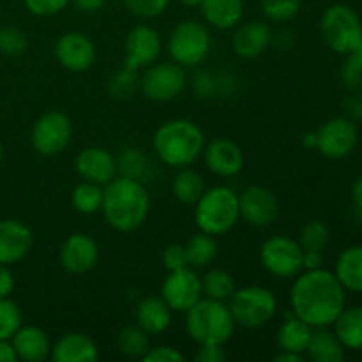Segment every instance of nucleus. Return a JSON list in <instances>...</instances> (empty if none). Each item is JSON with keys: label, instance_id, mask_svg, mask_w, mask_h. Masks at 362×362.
<instances>
[{"label": "nucleus", "instance_id": "f257e3e1", "mask_svg": "<svg viewBox=\"0 0 362 362\" xmlns=\"http://www.w3.org/2000/svg\"><path fill=\"white\" fill-rule=\"evenodd\" d=\"M345 303V288L334 272L324 267L297 276L290 292L292 313L313 329L331 327Z\"/></svg>", "mask_w": 362, "mask_h": 362}, {"label": "nucleus", "instance_id": "f03ea898", "mask_svg": "<svg viewBox=\"0 0 362 362\" xmlns=\"http://www.w3.org/2000/svg\"><path fill=\"white\" fill-rule=\"evenodd\" d=\"M101 212L108 226L117 232H134L151 212V194L145 182L117 175L105 186Z\"/></svg>", "mask_w": 362, "mask_h": 362}, {"label": "nucleus", "instance_id": "7ed1b4c3", "mask_svg": "<svg viewBox=\"0 0 362 362\" xmlns=\"http://www.w3.org/2000/svg\"><path fill=\"white\" fill-rule=\"evenodd\" d=\"M205 134L198 124L189 119H172L156 129L152 148L163 165L170 168L191 166L202 156Z\"/></svg>", "mask_w": 362, "mask_h": 362}, {"label": "nucleus", "instance_id": "20e7f679", "mask_svg": "<svg viewBox=\"0 0 362 362\" xmlns=\"http://www.w3.org/2000/svg\"><path fill=\"white\" fill-rule=\"evenodd\" d=\"M235 320L228 303L202 297L186 311V332L197 345H221L232 339Z\"/></svg>", "mask_w": 362, "mask_h": 362}, {"label": "nucleus", "instance_id": "39448f33", "mask_svg": "<svg viewBox=\"0 0 362 362\" xmlns=\"http://www.w3.org/2000/svg\"><path fill=\"white\" fill-rule=\"evenodd\" d=\"M239 214V194L228 186L205 187L200 200L194 204V221L200 232L209 235H225L237 221Z\"/></svg>", "mask_w": 362, "mask_h": 362}, {"label": "nucleus", "instance_id": "423d86ee", "mask_svg": "<svg viewBox=\"0 0 362 362\" xmlns=\"http://www.w3.org/2000/svg\"><path fill=\"white\" fill-rule=\"evenodd\" d=\"M228 308L237 325L244 329H260L278 313V299L265 286L250 285L233 292Z\"/></svg>", "mask_w": 362, "mask_h": 362}, {"label": "nucleus", "instance_id": "0eeeda50", "mask_svg": "<svg viewBox=\"0 0 362 362\" xmlns=\"http://www.w3.org/2000/svg\"><path fill=\"white\" fill-rule=\"evenodd\" d=\"M211 32L200 21H180L170 32L168 53L173 62L182 66L184 69L204 64L211 53Z\"/></svg>", "mask_w": 362, "mask_h": 362}, {"label": "nucleus", "instance_id": "6e6552de", "mask_svg": "<svg viewBox=\"0 0 362 362\" xmlns=\"http://www.w3.org/2000/svg\"><path fill=\"white\" fill-rule=\"evenodd\" d=\"M320 32L325 45L336 53L354 52L362 45V23L356 11L343 4H334L320 20Z\"/></svg>", "mask_w": 362, "mask_h": 362}, {"label": "nucleus", "instance_id": "1a4fd4ad", "mask_svg": "<svg viewBox=\"0 0 362 362\" xmlns=\"http://www.w3.org/2000/svg\"><path fill=\"white\" fill-rule=\"evenodd\" d=\"M303 247L288 235H272L262 244L260 264L267 274L278 279L297 278L303 272Z\"/></svg>", "mask_w": 362, "mask_h": 362}, {"label": "nucleus", "instance_id": "9d476101", "mask_svg": "<svg viewBox=\"0 0 362 362\" xmlns=\"http://www.w3.org/2000/svg\"><path fill=\"white\" fill-rule=\"evenodd\" d=\"M187 76L182 66L172 62L151 64L140 76V90L151 101L165 103L180 95L186 88Z\"/></svg>", "mask_w": 362, "mask_h": 362}, {"label": "nucleus", "instance_id": "9b49d317", "mask_svg": "<svg viewBox=\"0 0 362 362\" xmlns=\"http://www.w3.org/2000/svg\"><path fill=\"white\" fill-rule=\"evenodd\" d=\"M73 138V124L62 112H48L35 120L32 127V147L45 158L62 154Z\"/></svg>", "mask_w": 362, "mask_h": 362}, {"label": "nucleus", "instance_id": "f8f14e48", "mask_svg": "<svg viewBox=\"0 0 362 362\" xmlns=\"http://www.w3.org/2000/svg\"><path fill=\"white\" fill-rule=\"evenodd\" d=\"M317 151L329 159L346 158L359 141V131L354 120L336 117L322 124L317 131Z\"/></svg>", "mask_w": 362, "mask_h": 362}, {"label": "nucleus", "instance_id": "ddd939ff", "mask_svg": "<svg viewBox=\"0 0 362 362\" xmlns=\"http://www.w3.org/2000/svg\"><path fill=\"white\" fill-rule=\"evenodd\" d=\"M161 297L172 311L186 313L204 297L202 278L197 274V269L184 267L170 272L161 285Z\"/></svg>", "mask_w": 362, "mask_h": 362}, {"label": "nucleus", "instance_id": "4468645a", "mask_svg": "<svg viewBox=\"0 0 362 362\" xmlns=\"http://www.w3.org/2000/svg\"><path fill=\"white\" fill-rule=\"evenodd\" d=\"M240 219L257 228L271 226L279 216V204L276 194L265 186H247L239 194Z\"/></svg>", "mask_w": 362, "mask_h": 362}, {"label": "nucleus", "instance_id": "2eb2a0df", "mask_svg": "<svg viewBox=\"0 0 362 362\" xmlns=\"http://www.w3.org/2000/svg\"><path fill=\"white\" fill-rule=\"evenodd\" d=\"M95 45L83 32H66L55 42V59L71 73L88 71L95 62Z\"/></svg>", "mask_w": 362, "mask_h": 362}, {"label": "nucleus", "instance_id": "dca6fc26", "mask_svg": "<svg viewBox=\"0 0 362 362\" xmlns=\"http://www.w3.org/2000/svg\"><path fill=\"white\" fill-rule=\"evenodd\" d=\"M161 35L148 25H138L131 28L124 42V66L140 71L154 64L161 53Z\"/></svg>", "mask_w": 362, "mask_h": 362}, {"label": "nucleus", "instance_id": "f3484780", "mask_svg": "<svg viewBox=\"0 0 362 362\" xmlns=\"http://www.w3.org/2000/svg\"><path fill=\"white\" fill-rule=\"evenodd\" d=\"M60 265L69 274H85L92 271L99 260V246L90 235L76 232L60 246Z\"/></svg>", "mask_w": 362, "mask_h": 362}, {"label": "nucleus", "instance_id": "a211bd4d", "mask_svg": "<svg viewBox=\"0 0 362 362\" xmlns=\"http://www.w3.org/2000/svg\"><path fill=\"white\" fill-rule=\"evenodd\" d=\"M202 156L209 172L223 179L239 175L244 168L243 148L228 138H214L205 144Z\"/></svg>", "mask_w": 362, "mask_h": 362}, {"label": "nucleus", "instance_id": "6ab92c4d", "mask_svg": "<svg viewBox=\"0 0 362 362\" xmlns=\"http://www.w3.org/2000/svg\"><path fill=\"white\" fill-rule=\"evenodd\" d=\"M74 168L81 180H88L99 186H106L119 175L117 159L112 152L103 147H85L74 159Z\"/></svg>", "mask_w": 362, "mask_h": 362}, {"label": "nucleus", "instance_id": "aec40b11", "mask_svg": "<svg viewBox=\"0 0 362 362\" xmlns=\"http://www.w3.org/2000/svg\"><path fill=\"white\" fill-rule=\"evenodd\" d=\"M34 235L25 223L18 219L0 221V264L13 265L23 260L32 250Z\"/></svg>", "mask_w": 362, "mask_h": 362}, {"label": "nucleus", "instance_id": "412c9836", "mask_svg": "<svg viewBox=\"0 0 362 362\" xmlns=\"http://www.w3.org/2000/svg\"><path fill=\"white\" fill-rule=\"evenodd\" d=\"M274 41L271 27L264 21H250L240 25L232 37V49L243 59H257L267 52Z\"/></svg>", "mask_w": 362, "mask_h": 362}, {"label": "nucleus", "instance_id": "4be33fe9", "mask_svg": "<svg viewBox=\"0 0 362 362\" xmlns=\"http://www.w3.org/2000/svg\"><path fill=\"white\" fill-rule=\"evenodd\" d=\"M18 361L42 362L52 354V341L41 327L35 325H21L11 338Z\"/></svg>", "mask_w": 362, "mask_h": 362}, {"label": "nucleus", "instance_id": "5701e85b", "mask_svg": "<svg viewBox=\"0 0 362 362\" xmlns=\"http://www.w3.org/2000/svg\"><path fill=\"white\" fill-rule=\"evenodd\" d=\"M49 357L55 362H95L99 359V349L90 336L69 332L57 339Z\"/></svg>", "mask_w": 362, "mask_h": 362}, {"label": "nucleus", "instance_id": "b1692460", "mask_svg": "<svg viewBox=\"0 0 362 362\" xmlns=\"http://www.w3.org/2000/svg\"><path fill=\"white\" fill-rule=\"evenodd\" d=\"M172 308L165 303L161 296L145 297L136 306V325L144 329L148 336L165 332L172 325Z\"/></svg>", "mask_w": 362, "mask_h": 362}, {"label": "nucleus", "instance_id": "393cba45", "mask_svg": "<svg viewBox=\"0 0 362 362\" xmlns=\"http://www.w3.org/2000/svg\"><path fill=\"white\" fill-rule=\"evenodd\" d=\"M200 11L204 20L219 30L237 27L244 13L243 0H202Z\"/></svg>", "mask_w": 362, "mask_h": 362}, {"label": "nucleus", "instance_id": "a878e982", "mask_svg": "<svg viewBox=\"0 0 362 362\" xmlns=\"http://www.w3.org/2000/svg\"><path fill=\"white\" fill-rule=\"evenodd\" d=\"M311 334H313V327L297 318L296 315H288L286 320L283 322L281 327L278 329V336L276 341L281 350L296 354H306L308 345H310Z\"/></svg>", "mask_w": 362, "mask_h": 362}, {"label": "nucleus", "instance_id": "bb28decb", "mask_svg": "<svg viewBox=\"0 0 362 362\" xmlns=\"http://www.w3.org/2000/svg\"><path fill=\"white\" fill-rule=\"evenodd\" d=\"M306 354L315 362H341L345 359L341 341L327 327L313 329Z\"/></svg>", "mask_w": 362, "mask_h": 362}, {"label": "nucleus", "instance_id": "cd10ccee", "mask_svg": "<svg viewBox=\"0 0 362 362\" xmlns=\"http://www.w3.org/2000/svg\"><path fill=\"white\" fill-rule=\"evenodd\" d=\"M334 274L345 290L362 292V246H352L339 255Z\"/></svg>", "mask_w": 362, "mask_h": 362}, {"label": "nucleus", "instance_id": "c85d7f7f", "mask_svg": "<svg viewBox=\"0 0 362 362\" xmlns=\"http://www.w3.org/2000/svg\"><path fill=\"white\" fill-rule=\"evenodd\" d=\"M332 325L343 349H362V306L349 308V310L345 308Z\"/></svg>", "mask_w": 362, "mask_h": 362}, {"label": "nucleus", "instance_id": "c756f323", "mask_svg": "<svg viewBox=\"0 0 362 362\" xmlns=\"http://www.w3.org/2000/svg\"><path fill=\"white\" fill-rule=\"evenodd\" d=\"M205 191L204 177L191 166L179 168L172 182V193L175 200L182 205H194Z\"/></svg>", "mask_w": 362, "mask_h": 362}, {"label": "nucleus", "instance_id": "7c9ffc66", "mask_svg": "<svg viewBox=\"0 0 362 362\" xmlns=\"http://www.w3.org/2000/svg\"><path fill=\"white\" fill-rule=\"evenodd\" d=\"M184 250H186V260L189 267L205 269L218 257V240L214 235L200 232L184 244Z\"/></svg>", "mask_w": 362, "mask_h": 362}, {"label": "nucleus", "instance_id": "2f4dec72", "mask_svg": "<svg viewBox=\"0 0 362 362\" xmlns=\"http://www.w3.org/2000/svg\"><path fill=\"white\" fill-rule=\"evenodd\" d=\"M103 194H105V186L81 180L80 184L74 186L73 193H71V204L78 214L92 216L95 212H101Z\"/></svg>", "mask_w": 362, "mask_h": 362}, {"label": "nucleus", "instance_id": "473e14b6", "mask_svg": "<svg viewBox=\"0 0 362 362\" xmlns=\"http://www.w3.org/2000/svg\"><path fill=\"white\" fill-rule=\"evenodd\" d=\"M202 288H204V297L228 303L230 297L237 290V285L230 272L223 271V269H211L202 278Z\"/></svg>", "mask_w": 362, "mask_h": 362}, {"label": "nucleus", "instance_id": "72a5a7b5", "mask_svg": "<svg viewBox=\"0 0 362 362\" xmlns=\"http://www.w3.org/2000/svg\"><path fill=\"white\" fill-rule=\"evenodd\" d=\"M117 349L129 359H144L151 350V338L138 325H127L117 336Z\"/></svg>", "mask_w": 362, "mask_h": 362}, {"label": "nucleus", "instance_id": "f704fd0d", "mask_svg": "<svg viewBox=\"0 0 362 362\" xmlns=\"http://www.w3.org/2000/svg\"><path fill=\"white\" fill-rule=\"evenodd\" d=\"M117 173L145 182L151 173V163L140 148H126L117 159Z\"/></svg>", "mask_w": 362, "mask_h": 362}, {"label": "nucleus", "instance_id": "c9c22d12", "mask_svg": "<svg viewBox=\"0 0 362 362\" xmlns=\"http://www.w3.org/2000/svg\"><path fill=\"white\" fill-rule=\"evenodd\" d=\"M140 88V76L138 71L129 69V67L122 66L112 78L108 80V94L113 99L119 101H126L131 99L136 90Z\"/></svg>", "mask_w": 362, "mask_h": 362}, {"label": "nucleus", "instance_id": "e433bc0d", "mask_svg": "<svg viewBox=\"0 0 362 362\" xmlns=\"http://www.w3.org/2000/svg\"><path fill=\"white\" fill-rule=\"evenodd\" d=\"M329 240H331V232H329L327 225L320 219L306 223L300 230L299 244L303 251H320L322 253L327 247Z\"/></svg>", "mask_w": 362, "mask_h": 362}, {"label": "nucleus", "instance_id": "4c0bfd02", "mask_svg": "<svg viewBox=\"0 0 362 362\" xmlns=\"http://www.w3.org/2000/svg\"><path fill=\"white\" fill-rule=\"evenodd\" d=\"M300 11V0H262V13L274 23H286Z\"/></svg>", "mask_w": 362, "mask_h": 362}, {"label": "nucleus", "instance_id": "58836bf2", "mask_svg": "<svg viewBox=\"0 0 362 362\" xmlns=\"http://www.w3.org/2000/svg\"><path fill=\"white\" fill-rule=\"evenodd\" d=\"M21 327L20 308L9 297L0 299V339H9Z\"/></svg>", "mask_w": 362, "mask_h": 362}, {"label": "nucleus", "instance_id": "ea45409f", "mask_svg": "<svg viewBox=\"0 0 362 362\" xmlns=\"http://www.w3.org/2000/svg\"><path fill=\"white\" fill-rule=\"evenodd\" d=\"M341 83L352 90L362 88V45L346 53V60L341 67Z\"/></svg>", "mask_w": 362, "mask_h": 362}, {"label": "nucleus", "instance_id": "a19ab883", "mask_svg": "<svg viewBox=\"0 0 362 362\" xmlns=\"http://www.w3.org/2000/svg\"><path fill=\"white\" fill-rule=\"evenodd\" d=\"M28 46V39L25 32L16 27L0 28V53L6 57L23 55Z\"/></svg>", "mask_w": 362, "mask_h": 362}, {"label": "nucleus", "instance_id": "79ce46f5", "mask_svg": "<svg viewBox=\"0 0 362 362\" xmlns=\"http://www.w3.org/2000/svg\"><path fill=\"white\" fill-rule=\"evenodd\" d=\"M124 2L134 16L141 20H152L165 13L170 0H124Z\"/></svg>", "mask_w": 362, "mask_h": 362}, {"label": "nucleus", "instance_id": "37998d69", "mask_svg": "<svg viewBox=\"0 0 362 362\" xmlns=\"http://www.w3.org/2000/svg\"><path fill=\"white\" fill-rule=\"evenodd\" d=\"M193 92L197 98L200 99H212L218 95V83H216V74L211 71H197L193 76Z\"/></svg>", "mask_w": 362, "mask_h": 362}, {"label": "nucleus", "instance_id": "c03bdc74", "mask_svg": "<svg viewBox=\"0 0 362 362\" xmlns=\"http://www.w3.org/2000/svg\"><path fill=\"white\" fill-rule=\"evenodd\" d=\"M71 0H23L25 7L35 16H53L67 7Z\"/></svg>", "mask_w": 362, "mask_h": 362}, {"label": "nucleus", "instance_id": "a18cd8bd", "mask_svg": "<svg viewBox=\"0 0 362 362\" xmlns=\"http://www.w3.org/2000/svg\"><path fill=\"white\" fill-rule=\"evenodd\" d=\"M163 265H165V269H168L170 272L189 267L186 260V250H184L182 244H170V246L163 251Z\"/></svg>", "mask_w": 362, "mask_h": 362}, {"label": "nucleus", "instance_id": "49530a36", "mask_svg": "<svg viewBox=\"0 0 362 362\" xmlns=\"http://www.w3.org/2000/svg\"><path fill=\"white\" fill-rule=\"evenodd\" d=\"M144 362H184L186 357L179 352L177 349L170 345H159L151 346L147 354L144 356Z\"/></svg>", "mask_w": 362, "mask_h": 362}, {"label": "nucleus", "instance_id": "de8ad7c7", "mask_svg": "<svg viewBox=\"0 0 362 362\" xmlns=\"http://www.w3.org/2000/svg\"><path fill=\"white\" fill-rule=\"evenodd\" d=\"M193 359L198 362H225L226 352L221 345H198Z\"/></svg>", "mask_w": 362, "mask_h": 362}, {"label": "nucleus", "instance_id": "09e8293b", "mask_svg": "<svg viewBox=\"0 0 362 362\" xmlns=\"http://www.w3.org/2000/svg\"><path fill=\"white\" fill-rule=\"evenodd\" d=\"M346 115L350 120H362V94H352L343 103Z\"/></svg>", "mask_w": 362, "mask_h": 362}, {"label": "nucleus", "instance_id": "8fccbe9b", "mask_svg": "<svg viewBox=\"0 0 362 362\" xmlns=\"http://www.w3.org/2000/svg\"><path fill=\"white\" fill-rule=\"evenodd\" d=\"M14 290V276L7 265L0 264V299L9 297Z\"/></svg>", "mask_w": 362, "mask_h": 362}, {"label": "nucleus", "instance_id": "3c124183", "mask_svg": "<svg viewBox=\"0 0 362 362\" xmlns=\"http://www.w3.org/2000/svg\"><path fill=\"white\" fill-rule=\"evenodd\" d=\"M324 265V257L320 251H304L303 255V271H315Z\"/></svg>", "mask_w": 362, "mask_h": 362}, {"label": "nucleus", "instance_id": "603ef678", "mask_svg": "<svg viewBox=\"0 0 362 362\" xmlns=\"http://www.w3.org/2000/svg\"><path fill=\"white\" fill-rule=\"evenodd\" d=\"M71 2H73L74 6H76V9H80L81 13H95V11L103 9L106 0H71Z\"/></svg>", "mask_w": 362, "mask_h": 362}, {"label": "nucleus", "instance_id": "864d4df0", "mask_svg": "<svg viewBox=\"0 0 362 362\" xmlns=\"http://www.w3.org/2000/svg\"><path fill=\"white\" fill-rule=\"evenodd\" d=\"M16 352L9 339H0V362H16Z\"/></svg>", "mask_w": 362, "mask_h": 362}, {"label": "nucleus", "instance_id": "5fc2aeb1", "mask_svg": "<svg viewBox=\"0 0 362 362\" xmlns=\"http://www.w3.org/2000/svg\"><path fill=\"white\" fill-rule=\"evenodd\" d=\"M276 362H303L304 356L303 354H296V352H286V350H281L278 356L274 357Z\"/></svg>", "mask_w": 362, "mask_h": 362}, {"label": "nucleus", "instance_id": "6e6d98bb", "mask_svg": "<svg viewBox=\"0 0 362 362\" xmlns=\"http://www.w3.org/2000/svg\"><path fill=\"white\" fill-rule=\"evenodd\" d=\"M352 198H354V204H356V207L362 212V177L361 179H357L356 184H354Z\"/></svg>", "mask_w": 362, "mask_h": 362}, {"label": "nucleus", "instance_id": "4d7b16f0", "mask_svg": "<svg viewBox=\"0 0 362 362\" xmlns=\"http://www.w3.org/2000/svg\"><path fill=\"white\" fill-rule=\"evenodd\" d=\"M303 145L306 148H310V151H315L317 148V136H315V131L313 133H306L303 136Z\"/></svg>", "mask_w": 362, "mask_h": 362}, {"label": "nucleus", "instance_id": "13d9d810", "mask_svg": "<svg viewBox=\"0 0 362 362\" xmlns=\"http://www.w3.org/2000/svg\"><path fill=\"white\" fill-rule=\"evenodd\" d=\"M180 2H182L186 7H197L200 6L202 0H180Z\"/></svg>", "mask_w": 362, "mask_h": 362}, {"label": "nucleus", "instance_id": "bf43d9fd", "mask_svg": "<svg viewBox=\"0 0 362 362\" xmlns=\"http://www.w3.org/2000/svg\"><path fill=\"white\" fill-rule=\"evenodd\" d=\"M2 158H4V147H2V141H0V163H2Z\"/></svg>", "mask_w": 362, "mask_h": 362}]
</instances>
